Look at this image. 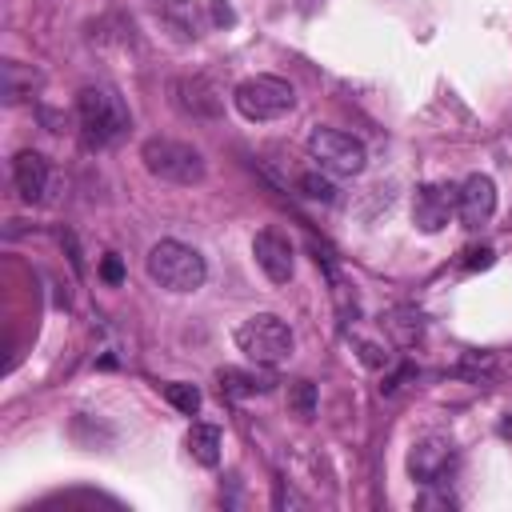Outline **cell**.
Masks as SVG:
<instances>
[{
  "mask_svg": "<svg viewBox=\"0 0 512 512\" xmlns=\"http://www.w3.org/2000/svg\"><path fill=\"white\" fill-rule=\"evenodd\" d=\"M220 428L216 424H192L188 428V452H192V460L196 464H204V468H216L220 464Z\"/></svg>",
  "mask_w": 512,
  "mask_h": 512,
  "instance_id": "2e32d148",
  "label": "cell"
},
{
  "mask_svg": "<svg viewBox=\"0 0 512 512\" xmlns=\"http://www.w3.org/2000/svg\"><path fill=\"white\" fill-rule=\"evenodd\" d=\"M164 400H168L176 412H184V416H196V412H200V388H196V384L172 380V384H164Z\"/></svg>",
  "mask_w": 512,
  "mask_h": 512,
  "instance_id": "ac0fdd59",
  "label": "cell"
},
{
  "mask_svg": "<svg viewBox=\"0 0 512 512\" xmlns=\"http://www.w3.org/2000/svg\"><path fill=\"white\" fill-rule=\"evenodd\" d=\"M236 348L260 364V368H276L296 352V336L288 328V320H280L276 312H252L248 320L236 324Z\"/></svg>",
  "mask_w": 512,
  "mask_h": 512,
  "instance_id": "277c9868",
  "label": "cell"
},
{
  "mask_svg": "<svg viewBox=\"0 0 512 512\" xmlns=\"http://www.w3.org/2000/svg\"><path fill=\"white\" fill-rule=\"evenodd\" d=\"M456 468V448H452V440H444V436H424V440H416L412 444V452H408V472H412V480H420V484H444V476Z\"/></svg>",
  "mask_w": 512,
  "mask_h": 512,
  "instance_id": "52a82bcc",
  "label": "cell"
},
{
  "mask_svg": "<svg viewBox=\"0 0 512 512\" xmlns=\"http://www.w3.org/2000/svg\"><path fill=\"white\" fill-rule=\"evenodd\" d=\"M472 260H468V268H488L492 264V248H480V252H468Z\"/></svg>",
  "mask_w": 512,
  "mask_h": 512,
  "instance_id": "cb8c5ba5",
  "label": "cell"
},
{
  "mask_svg": "<svg viewBox=\"0 0 512 512\" xmlns=\"http://www.w3.org/2000/svg\"><path fill=\"white\" fill-rule=\"evenodd\" d=\"M288 404H292L300 416H312V408H316V388H312L308 380H300V384L288 392Z\"/></svg>",
  "mask_w": 512,
  "mask_h": 512,
  "instance_id": "ffe728a7",
  "label": "cell"
},
{
  "mask_svg": "<svg viewBox=\"0 0 512 512\" xmlns=\"http://www.w3.org/2000/svg\"><path fill=\"white\" fill-rule=\"evenodd\" d=\"M40 84H44V76H40L32 64H24V60H4V68H0V96H4L8 108L32 100V92H36Z\"/></svg>",
  "mask_w": 512,
  "mask_h": 512,
  "instance_id": "4fadbf2b",
  "label": "cell"
},
{
  "mask_svg": "<svg viewBox=\"0 0 512 512\" xmlns=\"http://www.w3.org/2000/svg\"><path fill=\"white\" fill-rule=\"evenodd\" d=\"M456 216L464 228H480L496 216V184L484 172H472L460 188H456Z\"/></svg>",
  "mask_w": 512,
  "mask_h": 512,
  "instance_id": "9c48e42d",
  "label": "cell"
},
{
  "mask_svg": "<svg viewBox=\"0 0 512 512\" xmlns=\"http://www.w3.org/2000/svg\"><path fill=\"white\" fill-rule=\"evenodd\" d=\"M252 256H256V268L272 280V284H288L292 280V268H296V252H292V240L276 228H264L252 236Z\"/></svg>",
  "mask_w": 512,
  "mask_h": 512,
  "instance_id": "ba28073f",
  "label": "cell"
},
{
  "mask_svg": "<svg viewBox=\"0 0 512 512\" xmlns=\"http://www.w3.org/2000/svg\"><path fill=\"white\" fill-rule=\"evenodd\" d=\"M456 216V188L452 184H420L412 196V224L420 232H440Z\"/></svg>",
  "mask_w": 512,
  "mask_h": 512,
  "instance_id": "30bf717a",
  "label": "cell"
},
{
  "mask_svg": "<svg viewBox=\"0 0 512 512\" xmlns=\"http://www.w3.org/2000/svg\"><path fill=\"white\" fill-rule=\"evenodd\" d=\"M300 188H304V196H312V200H324V204H332V200H336L332 180H324V176H316V172L300 176Z\"/></svg>",
  "mask_w": 512,
  "mask_h": 512,
  "instance_id": "d6986e66",
  "label": "cell"
},
{
  "mask_svg": "<svg viewBox=\"0 0 512 512\" xmlns=\"http://www.w3.org/2000/svg\"><path fill=\"white\" fill-rule=\"evenodd\" d=\"M420 508H456V496H448V492H424L420 496Z\"/></svg>",
  "mask_w": 512,
  "mask_h": 512,
  "instance_id": "603a6c76",
  "label": "cell"
},
{
  "mask_svg": "<svg viewBox=\"0 0 512 512\" xmlns=\"http://www.w3.org/2000/svg\"><path fill=\"white\" fill-rule=\"evenodd\" d=\"M308 152L332 176H360L364 164H368V148L352 132H340V128H312L308 132Z\"/></svg>",
  "mask_w": 512,
  "mask_h": 512,
  "instance_id": "8992f818",
  "label": "cell"
},
{
  "mask_svg": "<svg viewBox=\"0 0 512 512\" xmlns=\"http://www.w3.org/2000/svg\"><path fill=\"white\" fill-rule=\"evenodd\" d=\"M12 184L24 204H40L48 192V160L36 148H20L12 156Z\"/></svg>",
  "mask_w": 512,
  "mask_h": 512,
  "instance_id": "8fae6325",
  "label": "cell"
},
{
  "mask_svg": "<svg viewBox=\"0 0 512 512\" xmlns=\"http://www.w3.org/2000/svg\"><path fill=\"white\" fill-rule=\"evenodd\" d=\"M172 92H176V104H180L184 112H192V116H216V112H220V92H216L204 76L176 80Z\"/></svg>",
  "mask_w": 512,
  "mask_h": 512,
  "instance_id": "9a60e30c",
  "label": "cell"
},
{
  "mask_svg": "<svg viewBox=\"0 0 512 512\" xmlns=\"http://www.w3.org/2000/svg\"><path fill=\"white\" fill-rule=\"evenodd\" d=\"M232 104H236V112L244 120L264 124V120H280L284 112L296 108V88L284 76L260 72V76H248V80H240L232 88Z\"/></svg>",
  "mask_w": 512,
  "mask_h": 512,
  "instance_id": "5b68a950",
  "label": "cell"
},
{
  "mask_svg": "<svg viewBox=\"0 0 512 512\" xmlns=\"http://www.w3.org/2000/svg\"><path fill=\"white\" fill-rule=\"evenodd\" d=\"M148 8L176 40H196L200 36V8L192 0H148Z\"/></svg>",
  "mask_w": 512,
  "mask_h": 512,
  "instance_id": "7c38bea8",
  "label": "cell"
},
{
  "mask_svg": "<svg viewBox=\"0 0 512 512\" xmlns=\"http://www.w3.org/2000/svg\"><path fill=\"white\" fill-rule=\"evenodd\" d=\"M100 276H104L108 284H120V280H124V264H120V256H116V252H108V256H104Z\"/></svg>",
  "mask_w": 512,
  "mask_h": 512,
  "instance_id": "44dd1931",
  "label": "cell"
},
{
  "mask_svg": "<svg viewBox=\"0 0 512 512\" xmlns=\"http://www.w3.org/2000/svg\"><path fill=\"white\" fill-rule=\"evenodd\" d=\"M144 268H148V276H152L164 292H180V296L204 288V280H208L204 256H200L192 244L172 240V236H164V240H156V244L148 248Z\"/></svg>",
  "mask_w": 512,
  "mask_h": 512,
  "instance_id": "7a4b0ae2",
  "label": "cell"
},
{
  "mask_svg": "<svg viewBox=\"0 0 512 512\" xmlns=\"http://www.w3.org/2000/svg\"><path fill=\"white\" fill-rule=\"evenodd\" d=\"M208 12H212V24H232L236 20L232 4H224V0H208Z\"/></svg>",
  "mask_w": 512,
  "mask_h": 512,
  "instance_id": "7402d4cb",
  "label": "cell"
},
{
  "mask_svg": "<svg viewBox=\"0 0 512 512\" xmlns=\"http://www.w3.org/2000/svg\"><path fill=\"white\" fill-rule=\"evenodd\" d=\"M384 324H388V332H392L400 344H416V340H420V332H424V316H420V312H412V308L392 312Z\"/></svg>",
  "mask_w": 512,
  "mask_h": 512,
  "instance_id": "e0dca14e",
  "label": "cell"
},
{
  "mask_svg": "<svg viewBox=\"0 0 512 512\" xmlns=\"http://www.w3.org/2000/svg\"><path fill=\"white\" fill-rule=\"evenodd\" d=\"M76 124H80V136H84L88 148H112V144H120L128 136L132 112H128V104L120 100L116 88L88 84L76 96Z\"/></svg>",
  "mask_w": 512,
  "mask_h": 512,
  "instance_id": "6da1fadb",
  "label": "cell"
},
{
  "mask_svg": "<svg viewBox=\"0 0 512 512\" xmlns=\"http://www.w3.org/2000/svg\"><path fill=\"white\" fill-rule=\"evenodd\" d=\"M216 384H220V392H224V396L244 400V396H264V392H272L280 380H276L272 372H252V368H220V372H216Z\"/></svg>",
  "mask_w": 512,
  "mask_h": 512,
  "instance_id": "5bb4252c",
  "label": "cell"
},
{
  "mask_svg": "<svg viewBox=\"0 0 512 512\" xmlns=\"http://www.w3.org/2000/svg\"><path fill=\"white\" fill-rule=\"evenodd\" d=\"M140 160L156 180L180 184V188L204 184V176H208V164H204L200 148H192L188 140H172V136H148L140 144Z\"/></svg>",
  "mask_w": 512,
  "mask_h": 512,
  "instance_id": "3957f363",
  "label": "cell"
}]
</instances>
